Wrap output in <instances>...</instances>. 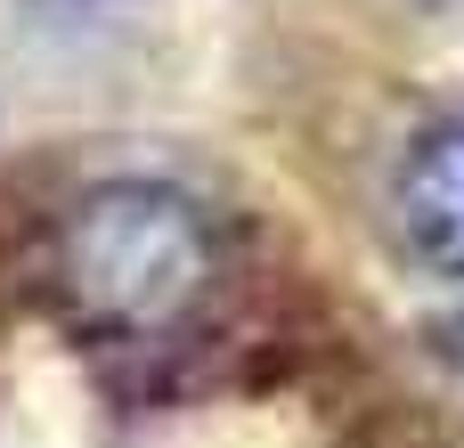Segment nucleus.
<instances>
[{
  "instance_id": "nucleus-1",
  "label": "nucleus",
  "mask_w": 464,
  "mask_h": 448,
  "mask_svg": "<svg viewBox=\"0 0 464 448\" xmlns=\"http://www.w3.org/2000/svg\"><path fill=\"white\" fill-rule=\"evenodd\" d=\"M65 294L106 335H171L212 294V220L171 180H98L65 220Z\"/></svg>"
},
{
  "instance_id": "nucleus-2",
  "label": "nucleus",
  "mask_w": 464,
  "mask_h": 448,
  "mask_svg": "<svg viewBox=\"0 0 464 448\" xmlns=\"http://www.w3.org/2000/svg\"><path fill=\"white\" fill-rule=\"evenodd\" d=\"M392 229L424 269L464 278V114L424 122L392 163Z\"/></svg>"
}]
</instances>
